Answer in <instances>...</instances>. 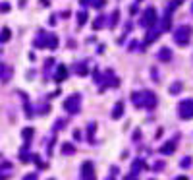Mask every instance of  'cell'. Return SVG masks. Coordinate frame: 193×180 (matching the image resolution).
<instances>
[{"label": "cell", "mask_w": 193, "mask_h": 180, "mask_svg": "<svg viewBox=\"0 0 193 180\" xmlns=\"http://www.w3.org/2000/svg\"><path fill=\"white\" fill-rule=\"evenodd\" d=\"M64 153H74V147L72 145H64Z\"/></svg>", "instance_id": "4"}, {"label": "cell", "mask_w": 193, "mask_h": 180, "mask_svg": "<svg viewBox=\"0 0 193 180\" xmlns=\"http://www.w3.org/2000/svg\"><path fill=\"white\" fill-rule=\"evenodd\" d=\"M178 180H185V178H178Z\"/></svg>", "instance_id": "5"}, {"label": "cell", "mask_w": 193, "mask_h": 180, "mask_svg": "<svg viewBox=\"0 0 193 180\" xmlns=\"http://www.w3.org/2000/svg\"><path fill=\"white\" fill-rule=\"evenodd\" d=\"M83 176H85V180H93V165L91 163L83 165Z\"/></svg>", "instance_id": "2"}, {"label": "cell", "mask_w": 193, "mask_h": 180, "mask_svg": "<svg viewBox=\"0 0 193 180\" xmlns=\"http://www.w3.org/2000/svg\"><path fill=\"white\" fill-rule=\"evenodd\" d=\"M120 114H122V103H118V105H116V109H114V114H112V116H114V118H118Z\"/></svg>", "instance_id": "3"}, {"label": "cell", "mask_w": 193, "mask_h": 180, "mask_svg": "<svg viewBox=\"0 0 193 180\" xmlns=\"http://www.w3.org/2000/svg\"><path fill=\"white\" fill-rule=\"evenodd\" d=\"M180 114L184 118L193 116V101H184V103L180 105Z\"/></svg>", "instance_id": "1"}]
</instances>
